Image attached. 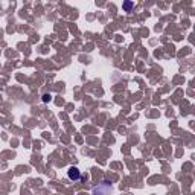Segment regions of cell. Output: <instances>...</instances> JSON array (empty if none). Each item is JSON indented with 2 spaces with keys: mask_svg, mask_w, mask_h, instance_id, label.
<instances>
[{
  "mask_svg": "<svg viewBox=\"0 0 195 195\" xmlns=\"http://www.w3.org/2000/svg\"><path fill=\"white\" fill-rule=\"evenodd\" d=\"M67 177L70 178V180H79V178H81V172H79L78 168L72 166V168H69V171H67Z\"/></svg>",
  "mask_w": 195,
  "mask_h": 195,
  "instance_id": "cell-1",
  "label": "cell"
},
{
  "mask_svg": "<svg viewBox=\"0 0 195 195\" xmlns=\"http://www.w3.org/2000/svg\"><path fill=\"white\" fill-rule=\"evenodd\" d=\"M43 101H44V102H49V101H51V95H44V96H43Z\"/></svg>",
  "mask_w": 195,
  "mask_h": 195,
  "instance_id": "cell-3",
  "label": "cell"
},
{
  "mask_svg": "<svg viewBox=\"0 0 195 195\" xmlns=\"http://www.w3.org/2000/svg\"><path fill=\"white\" fill-rule=\"evenodd\" d=\"M131 8H133V2H125V3H124V9H125V11H130Z\"/></svg>",
  "mask_w": 195,
  "mask_h": 195,
  "instance_id": "cell-2",
  "label": "cell"
}]
</instances>
